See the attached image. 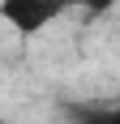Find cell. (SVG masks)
I'll return each instance as SVG.
<instances>
[{
  "label": "cell",
  "instance_id": "1",
  "mask_svg": "<svg viewBox=\"0 0 120 124\" xmlns=\"http://www.w3.org/2000/svg\"><path fill=\"white\" fill-rule=\"evenodd\" d=\"M69 9V0H0V22L17 39H34L47 26H56Z\"/></svg>",
  "mask_w": 120,
  "mask_h": 124
},
{
  "label": "cell",
  "instance_id": "2",
  "mask_svg": "<svg viewBox=\"0 0 120 124\" xmlns=\"http://www.w3.org/2000/svg\"><path fill=\"white\" fill-rule=\"evenodd\" d=\"M69 124H120V111L107 107V103H73L64 107Z\"/></svg>",
  "mask_w": 120,
  "mask_h": 124
},
{
  "label": "cell",
  "instance_id": "3",
  "mask_svg": "<svg viewBox=\"0 0 120 124\" xmlns=\"http://www.w3.org/2000/svg\"><path fill=\"white\" fill-rule=\"evenodd\" d=\"M69 4H77V9H86V13H94V17H103V13L116 9L120 0H69Z\"/></svg>",
  "mask_w": 120,
  "mask_h": 124
}]
</instances>
